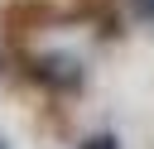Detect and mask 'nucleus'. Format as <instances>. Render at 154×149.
Instances as JSON below:
<instances>
[{
	"instance_id": "f257e3e1",
	"label": "nucleus",
	"mask_w": 154,
	"mask_h": 149,
	"mask_svg": "<svg viewBox=\"0 0 154 149\" xmlns=\"http://www.w3.org/2000/svg\"><path fill=\"white\" fill-rule=\"evenodd\" d=\"M34 77L38 82H48V87H82V67L72 62V58H38L34 62Z\"/></svg>"
},
{
	"instance_id": "f03ea898",
	"label": "nucleus",
	"mask_w": 154,
	"mask_h": 149,
	"mask_svg": "<svg viewBox=\"0 0 154 149\" xmlns=\"http://www.w3.org/2000/svg\"><path fill=\"white\" fill-rule=\"evenodd\" d=\"M82 149H120V144H116V135H87Z\"/></svg>"
},
{
	"instance_id": "7ed1b4c3",
	"label": "nucleus",
	"mask_w": 154,
	"mask_h": 149,
	"mask_svg": "<svg viewBox=\"0 0 154 149\" xmlns=\"http://www.w3.org/2000/svg\"><path fill=\"white\" fill-rule=\"evenodd\" d=\"M125 5H130L135 19H149V24H154V0H125Z\"/></svg>"
},
{
	"instance_id": "20e7f679",
	"label": "nucleus",
	"mask_w": 154,
	"mask_h": 149,
	"mask_svg": "<svg viewBox=\"0 0 154 149\" xmlns=\"http://www.w3.org/2000/svg\"><path fill=\"white\" fill-rule=\"evenodd\" d=\"M0 149H10V144H5V139H0Z\"/></svg>"
}]
</instances>
